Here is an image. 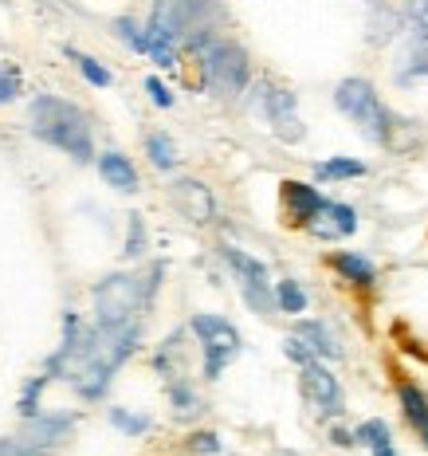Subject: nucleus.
<instances>
[{
    "label": "nucleus",
    "instance_id": "f257e3e1",
    "mask_svg": "<svg viewBox=\"0 0 428 456\" xmlns=\"http://www.w3.org/2000/svg\"><path fill=\"white\" fill-rule=\"evenodd\" d=\"M134 342H138V322H122V327H94L91 335L79 338V346L71 350L68 378L71 386L79 389L83 397H99L107 389L110 374L134 354Z\"/></svg>",
    "mask_w": 428,
    "mask_h": 456
},
{
    "label": "nucleus",
    "instance_id": "f03ea898",
    "mask_svg": "<svg viewBox=\"0 0 428 456\" xmlns=\"http://www.w3.org/2000/svg\"><path fill=\"white\" fill-rule=\"evenodd\" d=\"M32 134L52 142L55 150H68V158L75 161H91V126L87 114H83L75 102H63L55 94H40L32 102Z\"/></svg>",
    "mask_w": 428,
    "mask_h": 456
},
{
    "label": "nucleus",
    "instance_id": "7ed1b4c3",
    "mask_svg": "<svg viewBox=\"0 0 428 456\" xmlns=\"http://www.w3.org/2000/svg\"><path fill=\"white\" fill-rule=\"evenodd\" d=\"M189 47L201 55L205 87L213 94L236 99V94L248 87V55H244V47H236L232 40H221V36H213V32L189 36Z\"/></svg>",
    "mask_w": 428,
    "mask_h": 456
},
{
    "label": "nucleus",
    "instance_id": "20e7f679",
    "mask_svg": "<svg viewBox=\"0 0 428 456\" xmlns=\"http://www.w3.org/2000/svg\"><path fill=\"white\" fill-rule=\"evenodd\" d=\"M154 283L138 280V275H110L94 291V315L102 327H122V322H138V311L146 307Z\"/></svg>",
    "mask_w": 428,
    "mask_h": 456
},
{
    "label": "nucleus",
    "instance_id": "39448f33",
    "mask_svg": "<svg viewBox=\"0 0 428 456\" xmlns=\"http://www.w3.org/2000/svg\"><path fill=\"white\" fill-rule=\"evenodd\" d=\"M335 102H338V110L346 114L350 122H358L361 134H366L369 142H389V114L382 107V99H377V91L369 87L366 79L338 83Z\"/></svg>",
    "mask_w": 428,
    "mask_h": 456
},
{
    "label": "nucleus",
    "instance_id": "423d86ee",
    "mask_svg": "<svg viewBox=\"0 0 428 456\" xmlns=\"http://www.w3.org/2000/svg\"><path fill=\"white\" fill-rule=\"evenodd\" d=\"M193 335L201 338L205 350V378H221L224 366L240 354V335L221 315H193Z\"/></svg>",
    "mask_w": 428,
    "mask_h": 456
},
{
    "label": "nucleus",
    "instance_id": "0eeeda50",
    "mask_svg": "<svg viewBox=\"0 0 428 456\" xmlns=\"http://www.w3.org/2000/svg\"><path fill=\"white\" fill-rule=\"evenodd\" d=\"M149 55L161 68H174L177 63V44L189 40V28H185V16H181V4L177 0H157L154 12H149Z\"/></svg>",
    "mask_w": 428,
    "mask_h": 456
},
{
    "label": "nucleus",
    "instance_id": "6e6552de",
    "mask_svg": "<svg viewBox=\"0 0 428 456\" xmlns=\"http://www.w3.org/2000/svg\"><path fill=\"white\" fill-rule=\"evenodd\" d=\"M224 260H228V268L236 272V280H240V291H244V299H248V307H255L260 315L279 307V299L271 296L268 268H263L260 260H252V256L240 248H224Z\"/></svg>",
    "mask_w": 428,
    "mask_h": 456
},
{
    "label": "nucleus",
    "instance_id": "1a4fd4ad",
    "mask_svg": "<svg viewBox=\"0 0 428 456\" xmlns=\"http://www.w3.org/2000/svg\"><path fill=\"white\" fill-rule=\"evenodd\" d=\"M260 94H263V114H268V122L275 126V134L283 142H299L303 122H299V114H295V94L268 87V83H260Z\"/></svg>",
    "mask_w": 428,
    "mask_h": 456
},
{
    "label": "nucleus",
    "instance_id": "9d476101",
    "mask_svg": "<svg viewBox=\"0 0 428 456\" xmlns=\"http://www.w3.org/2000/svg\"><path fill=\"white\" fill-rule=\"evenodd\" d=\"M303 394H307L322 413H330V417L342 413V386L327 366H319V362L303 366Z\"/></svg>",
    "mask_w": 428,
    "mask_h": 456
},
{
    "label": "nucleus",
    "instance_id": "9b49d317",
    "mask_svg": "<svg viewBox=\"0 0 428 456\" xmlns=\"http://www.w3.org/2000/svg\"><path fill=\"white\" fill-rule=\"evenodd\" d=\"M174 205L181 208V216H189L193 224H208L213 221V193L201 185V182H177L169 189Z\"/></svg>",
    "mask_w": 428,
    "mask_h": 456
},
{
    "label": "nucleus",
    "instance_id": "f8f14e48",
    "mask_svg": "<svg viewBox=\"0 0 428 456\" xmlns=\"http://www.w3.org/2000/svg\"><path fill=\"white\" fill-rule=\"evenodd\" d=\"M315 236H322V240H338V236H350L358 228V213L350 205H335V201H327L319 208V216L307 224Z\"/></svg>",
    "mask_w": 428,
    "mask_h": 456
},
{
    "label": "nucleus",
    "instance_id": "ddd939ff",
    "mask_svg": "<svg viewBox=\"0 0 428 456\" xmlns=\"http://www.w3.org/2000/svg\"><path fill=\"white\" fill-rule=\"evenodd\" d=\"M283 201H287L295 224H311L319 216V208L327 205V197H322L319 189L303 185V182H287V185H283Z\"/></svg>",
    "mask_w": 428,
    "mask_h": 456
},
{
    "label": "nucleus",
    "instance_id": "4468645a",
    "mask_svg": "<svg viewBox=\"0 0 428 456\" xmlns=\"http://www.w3.org/2000/svg\"><path fill=\"white\" fill-rule=\"evenodd\" d=\"M68 429H71V417H40V413H36V421H28V429H24L20 441L32 452L36 449H52V444L60 441Z\"/></svg>",
    "mask_w": 428,
    "mask_h": 456
},
{
    "label": "nucleus",
    "instance_id": "2eb2a0df",
    "mask_svg": "<svg viewBox=\"0 0 428 456\" xmlns=\"http://www.w3.org/2000/svg\"><path fill=\"white\" fill-rule=\"evenodd\" d=\"M177 4H181V16H185L189 36L213 32V24L224 16V4H221V0H177Z\"/></svg>",
    "mask_w": 428,
    "mask_h": 456
},
{
    "label": "nucleus",
    "instance_id": "dca6fc26",
    "mask_svg": "<svg viewBox=\"0 0 428 456\" xmlns=\"http://www.w3.org/2000/svg\"><path fill=\"white\" fill-rule=\"evenodd\" d=\"M99 174L107 177L118 193H134V189H138V174H134V166H130V158L114 154V150L99 158Z\"/></svg>",
    "mask_w": 428,
    "mask_h": 456
},
{
    "label": "nucleus",
    "instance_id": "f3484780",
    "mask_svg": "<svg viewBox=\"0 0 428 456\" xmlns=\"http://www.w3.org/2000/svg\"><path fill=\"white\" fill-rule=\"evenodd\" d=\"M295 335H299L322 358H342V346H338V338L327 330V322H299V327H295Z\"/></svg>",
    "mask_w": 428,
    "mask_h": 456
},
{
    "label": "nucleus",
    "instance_id": "a211bd4d",
    "mask_svg": "<svg viewBox=\"0 0 428 456\" xmlns=\"http://www.w3.org/2000/svg\"><path fill=\"white\" fill-rule=\"evenodd\" d=\"M335 268L346 275L350 283H358V288H369V283H374V264H369L366 256H358V252H338Z\"/></svg>",
    "mask_w": 428,
    "mask_h": 456
},
{
    "label": "nucleus",
    "instance_id": "6ab92c4d",
    "mask_svg": "<svg viewBox=\"0 0 428 456\" xmlns=\"http://www.w3.org/2000/svg\"><path fill=\"white\" fill-rule=\"evenodd\" d=\"M366 166L354 158H330V161H319L315 166V177L319 182H342V177H361Z\"/></svg>",
    "mask_w": 428,
    "mask_h": 456
},
{
    "label": "nucleus",
    "instance_id": "aec40b11",
    "mask_svg": "<svg viewBox=\"0 0 428 456\" xmlns=\"http://www.w3.org/2000/svg\"><path fill=\"white\" fill-rule=\"evenodd\" d=\"M146 150H149V161H154L157 169H174L177 166V150H174V142H169L166 134H149Z\"/></svg>",
    "mask_w": 428,
    "mask_h": 456
},
{
    "label": "nucleus",
    "instance_id": "412c9836",
    "mask_svg": "<svg viewBox=\"0 0 428 456\" xmlns=\"http://www.w3.org/2000/svg\"><path fill=\"white\" fill-rule=\"evenodd\" d=\"M275 299H279V307L287 311V315H299V311L307 307V291H303L295 280H283L279 288H275Z\"/></svg>",
    "mask_w": 428,
    "mask_h": 456
},
{
    "label": "nucleus",
    "instance_id": "4be33fe9",
    "mask_svg": "<svg viewBox=\"0 0 428 456\" xmlns=\"http://www.w3.org/2000/svg\"><path fill=\"white\" fill-rule=\"evenodd\" d=\"M354 441L366 444V449H385V444H389V425H385V421H366V425H358Z\"/></svg>",
    "mask_w": 428,
    "mask_h": 456
},
{
    "label": "nucleus",
    "instance_id": "5701e85b",
    "mask_svg": "<svg viewBox=\"0 0 428 456\" xmlns=\"http://www.w3.org/2000/svg\"><path fill=\"white\" fill-rule=\"evenodd\" d=\"M401 405H405V417L413 425H421L428 417V402H424V394L416 386H401Z\"/></svg>",
    "mask_w": 428,
    "mask_h": 456
},
{
    "label": "nucleus",
    "instance_id": "b1692460",
    "mask_svg": "<svg viewBox=\"0 0 428 456\" xmlns=\"http://www.w3.org/2000/svg\"><path fill=\"white\" fill-rule=\"evenodd\" d=\"M68 55H71V60H75V63H79V71H83V75H87V79L94 83V87H110V71H107V68H102V63H94V60H91V55L75 52V47H68Z\"/></svg>",
    "mask_w": 428,
    "mask_h": 456
},
{
    "label": "nucleus",
    "instance_id": "393cba45",
    "mask_svg": "<svg viewBox=\"0 0 428 456\" xmlns=\"http://www.w3.org/2000/svg\"><path fill=\"white\" fill-rule=\"evenodd\" d=\"M114 32H118V40H122V44L134 47V52H149V36L141 32L134 20H126V16H122V20H114Z\"/></svg>",
    "mask_w": 428,
    "mask_h": 456
},
{
    "label": "nucleus",
    "instance_id": "a878e982",
    "mask_svg": "<svg viewBox=\"0 0 428 456\" xmlns=\"http://www.w3.org/2000/svg\"><path fill=\"white\" fill-rule=\"evenodd\" d=\"M110 421L118 425L122 433H146L149 429V417H141V413H126V410H110Z\"/></svg>",
    "mask_w": 428,
    "mask_h": 456
},
{
    "label": "nucleus",
    "instance_id": "bb28decb",
    "mask_svg": "<svg viewBox=\"0 0 428 456\" xmlns=\"http://www.w3.org/2000/svg\"><path fill=\"white\" fill-rule=\"evenodd\" d=\"M283 350H287V358H291V362H299V366H311V362H315V358H319L315 350H311V346H307V342H303L299 335L283 342Z\"/></svg>",
    "mask_w": 428,
    "mask_h": 456
},
{
    "label": "nucleus",
    "instance_id": "cd10ccee",
    "mask_svg": "<svg viewBox=\"0 0 428 456\" xmlns=\"http://www.w3.org/2000/svg\"><path fill=\"white\" fill-rule=\"evenodd\" d=\"M141 244H146V232H141V216H130V240H126V256H138Z\"/></svg>",
    "mask_w": 428,
    "mask_h": 456
},
{
    "label": "nucleus",
    "instance_id": "c85d7f7f",
    "mask_svg": "<svg viewBox=\"0 0 428 456\" xmlns=\"http://www.w3.org/2000/svg\"><path fill=\"white\" fill-rule=\"evenodd\" d=\"M146 91H149V99H154L157 107H174V94H169V87L161 79H146Z\"/></svg>",
    "mask_w": 428,
    "mask_h": 456
},
{
    "label": "nucleus",
    "instance_id": "c756f323",
    "mask_svg": "<svg viewBox=\"0 0 428 456\" xmlns=\"http://www.w3.org/2000/svg\"><path fill=\"white\" fill-rule=\"evenodd\" d=\"M20 94V83H16L12 71H0V102H12Z\"/></svg>",
    "mask_w": 428,
    "mask_h": 456
},
{
    "label": "nucleus",
    "instance_id": "7c9ffc66",
    "mask_svg": "<svg viewBox=\"0 0 428 456\" xmlns=\"http://www.w3.org/2000/svg\"><path fill=\"white\" fill-rule=\"evenodd\" d=\"M408 16H413V24L428 36V0H408Z\"/></svg>",
    "mask_w": 428,
    "mask_h": 456
},
{
    "label": "nucleus",
    "instance_id": "2f4dec72",
    "mask_svg": "<svg viewBox=\"0 0 428 456\" xmlns=\"http://www.w3.org/2000/svg\"><path fill=\"white\" fill-rule=\"evenodd\" d=\"M189 449L193 452H221V441H216L213 433H197L193 441H189Z\"/></svg>",
    "mask_w": 428,
    "mask_h": 456
},
{
    "label": "nucleus",
    "instance_id": "473e14b6",
    "mask_svg": "<svg viewBox=\"0 0 428 456\" xmlns=\"http://www.w3.org/2000/svg\"><path fill=\"white\" fill-rule=\"evenodd\" d=\"M0 456H36L24 441H0Z\"/></svg>",
    "mask_w": 428,
    "mask_h": 456
},
{
    "label": "nucleus",
    "instance_id": "72a5a7b5",
    "mask_svg": "<svg viewBox=\"0 0 428 456\" xmlns=\"http://www.w3.org/2000/svg\"><path fill=\"white\" fill-rule=\"evenodd\" d=\"M374 456H397V452H393V444H385V449H374Z\"/></svg>",
    "mask_w": 428,
    "mask_h": 456
},
{
    "label": "nucleus",
    "instance_id": "f704fd0d",
    "mask_svg": "<svg viewBox=\"0 0 428 456\" xmlns=\"http://www.w3.org/2000/svg\"><path fill=\"white\" fill-rule=\"evenodd\" d=\"M416 429H421V436H424V441H428V417H424V421H421V425H416Z\"/></svg>",
    "mask_w": 428,
    "mask_h": 456
}]
</instances>
